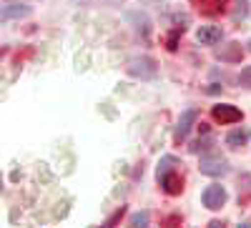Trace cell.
<instances>
[{
    "label": "cell",
    "instance_id": "1",
    "mask_svg": "<svg viewBox=\"0 0 251 228\" xmlns=\"http://www.w3.org/2000/svg\"><path fill=\"white\" fill-rule=\"evenodd\" d=\"M30 15V5L23 3V0H5L0 5V18L3 20H20V18H28Z\"/></svg>",
    "mask_w": 251,
    "mask_h": 228
},
{
    "label": "cell",
    "instance_id": "2",
    "mask_svg": "<svg viewBox=\"0 0 251 228\" xmlns=\"http://www.w3.org/2000/svg\"><path fill=\"white\" fill-rule=\"evenodd\" d=\"M199 168H201V173L203 176H224V173H228V163H226V158H221V156H203L201 158V163H199Z\"/></svg>",
    "mask_w": 251,
    "mask_h": 228
},
{
    "label": "cell",
    "instance_id": "3",
    "mask_svg": "<svg viewBox=\"0 0 251 228\" xmlns=\"http://www.w3.org/2000/svg\"><path fill=\"white\" fill-rule=\"evenodd\" d=\"M128 73L133 78H153L156 75V60L143 55V58H133L128 63Z\"/></svg>",
    "mask_w": 251,
    "mask_h": 228
},
{
    "label": "cell",
    "instance_id": "4",
    "mask_svg": "<svg viewBox=\"0 0 251 228\" xmlns=\"http://www.w3.org/2000/svg\"><path fill=\"white\" fill-rule=\"evenodd\" d=\"M211 115L216 123H221V126H228V123H239L244 118V113L236 108V106H226V103H221V106H214L211 108Z\"/></svg>",
    "mask_w": 251,
    "mask_h": 228
},
{
    "label": "cell",
    "instance_id": "5",
    "mask_svg": "<svg viewBox=\"0 0 251 228\" xmlns=\"http://www.w3.org/2000/svg\"><path fill=\"white\" fill-rule=\"evenodd\" d=\"M196 118H199V108H186V111H183V115L178 118V126H176V131H174V140H176V143L186 140L188 131L194 128Z\"/></svg>",
    "mask_w": 251,
    "mask_h": 228
},
{
    "label": "cell",
    "instance_id": "6",
    "mask_svg": "<svg viewBox=\"0 0 251 228\" xmlns=\"http://www.w3.org/2000/svg\"><path fill=\"white\" fill-rule=\"evenodd\" d=\"M224 203H226L224 185H208V188L203 191V205H206L208 211H219Z\"/></svg>",
    "mask_w": 251,
    "mask_h": 228
},
{
    "label": "cell",
    "instance_id": "7",
    "mask_svg": "<svg viewBox=\"0 0 251 228\" xmlns=\"http://www.w3.org/2000/svg\"><path fill=\"white\" fill-rule=\"evenodd\" d=\"M196 40L201 46H219L224 40V30L219 25H201L196 30Z\"/></svg>",
    "mask_w": 251,
    "mask_h": 228
},
{
    "label": "cell",
    "instance_id": "8",
    "mask_svg": "<svg viewBox=\"0 0 251 228\" xmlns=\"http://www.w3.org/2000/svg\"><path fill=\"white\" fill-rule=\"evenodd\" d=\"M158 183H161V188H163L166 193H169V196H178V193L183 191V176H181V173H176V171L161 176V178H158Z\"/></svg>",
    "mask_w": 251,
    "mask_h": 228
},
{
    "label": "cell",
    "instance_id": "9",
    "mask_svg": "<svg viewBox=\"0 0 251 228\" xmlns=\"http://www.w3.org/2000/svg\"><path fill=\"white\" fill-rule=\"evenodd\" d=\"M191 3L196 5V10H201L203 15H219L226 10L228 0H191Z\"/></svg>",
    "mask_w": 251,
    "mask_h": 228
},
{
    "label": "cell",
    "instance_id": "10",
    "mask_svg": "<svg viewBox=\"0 0 251 228\" xmlns=\"http://www.w3.org/2000/svg\"><path fill=\"white\" fill-rule=\"evenodd\" d=\"M249 138H251V131L249 128H236V131H231V133L226 136V146L241 148V146H246V143H249Z\"/></svg>",
    "mask_w": 251,
    "mask_h": 228
},
{
    "label": "cell",
    "instance_id": "11",
    "mask_svg": "<svg viewBox=\"0 0 251 228\" xmlns=\"http://www.w3.org/2000/svg\"><path fill=\"white\" fill-rule=\"evenodd\" d=\"M241 55H244V50H241L239 43H228L224 50H219V58H221V60H231V63L241 60Z\"/></svg>",
    "mask_w": 251,
    "mask_h": 228
},
{
    "label": "cell",
    "instance_id": "12",
    "mask_svg": "<svg viewBox=\"0 0 251 228\" xmlns=\"http://www.w3.org/2000/svg\"><path fill=\"white\" fill-rule=\"evenodd\" d=\"M176 165H178V160L174 156H163L161 163H158V178L166 176V173H171V171H176Z\"/></svg>",
    "mask_w": 251,
    "mask_h": 228
},
{
    "label": "cell",
    "instance_id": "13",
    "mask_svg": "<svg viewBox=\"0 0 251 228\" xmlns=\"http://www.w3.org/2000/svg\"><path fill=\"white\" fill-rule=\"evenodd\" d=\"M149 221H151V213H149V211H138V213L131 216V226H136V228L149 226Z\"/></svg>",
    "mask_w": 251,
    "mask_h": 228
},
{
    "label": "cell",
    "instance_id": "14",
    "mask_svg": "<svg viewBox=\"0 0 251 228\" xmlns=\"http://www.w3.org/2000/svg\"><path fill=\"white\" fill-rule=\"evenodd\" d=\"M181 33H183V25H181V28H176V30L169 35V40H166V48H169V50H176V48H178L176 43H178V35H181Z\"/></svg>",
    "mask_w": 251,
    "mask_h": 228
},
{
    "label": "cell",
    "instance_id": "15",
    "mask_svg": "<svg viewBox=\"0 0 251 228\" xmlns=\"http://www.w3.org/2000/svg\"><path fill=\"white\" fill-rule=\"evenodd\" d=\"M239 83L244 88H251V66H246L244 70H241V75H239Z\"/></svg>",
    "mask_w": 251,
    "mask_h": 228
},
{
    "label": "cell",
    "instance_id": "16",
    "mask_svg": "<svg viewBox=\"0 0 251 228\" xmlns=\"http://www.w3.org/2000/svg\"><path fill=\"white\" fill-rule=\"evenodd\" d=\"M121 216H123V205H121V208H118V211H116V213H113V216H111L108 221H106V226H113V223H116V221H118Z\"/></svg>",
    "mask_w": 251,
    "mask_h": 228
},
{
    "label": "cell",
    "instance_id": "17",
    "mask_svg": "<svg viewBox=\"0 0 251 228\" xmlns=\"http://www.w3.org/2000/svg\"><path fill=\"white\" fill-rule=\"evenodd\" d=\"M249 50H251V43H249Z\"/></svg>",
    "mask_w": 251,
    "mask_h": 228
}]
</instances>
